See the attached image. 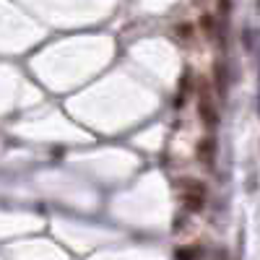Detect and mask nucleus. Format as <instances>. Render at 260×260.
<instances>
[{"label": "nucleus", "mask_w": 260, "mask_h": 260, "mask_svg": "<svg viewBox=\"0 0 260 260\" xmlns=\"http://www.w3.org/2000/svg\"><path fill=\"white\" fill-rule=\"evenodd\" d=\"M201 252L195 250V247H185V250H177V260H195Z\"/></svg>", "instance_id": "5"}, {"label": "nucleus", "mask_w": 260, "mask_h": 260, "mask_svg": "<svg viewBox=\"0 0 260 260\" xmlns=\"http://www.w3.org/2000/svg\"><path fill=\"white\" fill-rule=\"evenodd\" d=\"M198 112H201V120L206 122V127H216L219 125V110H216V104H213V96L208 91L201 94V102H198Z\"/></svg>", "instance_id": "2"}, {"label": "nucleus", "mask_w": 260, "mask_h": 260, "mask_svg": "<svg viewBox=\"0 0 260 260\" xmlns=\"http://www.w3.org/2000/svg\"><path fill=\"white\" fill-rule=\"evenodd\" d=\"M203 29L208 31V37H213V16H208V13L203 16Z\"/></svg>", "instance_id": "8"}, {"label": "nucleus", "mask_w": 260, "mask_h": 260, "mask_svg": "<svg viewBox=\"0 0 260 260\" xmlns=\"http://www.w3.org/2000/svg\"><path fill=\"white\" fill-rule=\"evenodd\" d=\"M216 83H219V94L226 96V71H224V62H216Z\"/></svg>", "instance_id": "4"}, {"label": "nucleus", "mask_w": 260, "mask_h": 260, "mask_svg": "<svg viewBox=\"0 0 260 260\" xmlns=\"http://www.w3.org/2000/svg\"><path fill=\"white\" fill-rule=\"evenodd\" d=\"M180 195H182V206L190 213H198L206 206V187L198 180H180Z\"/></svg>", "instance_id": "1"}, {"label": "nucleus", "mask_w": 260, "mask_h": 260, "mask_svg": "<svg viewBox=\"0 0 260 260\" xmlns=\"http://www.w3.org/2000/svg\"><path fill=\"white\" fill-rule=\"evenodd\" d=\"M195 154H198V159H201V164H203V167L213 169V164H216V141H213L211 136L201 138L198 148H195Z\"/></svg>", "instance_id": "3"}, {"label": "nucleus", "mask_w": 260, "mask_h": 260, "mask_svg": "<svg viewBox=\"0 0 260 260\" xmlns=\"http://www.w3.org/2000/svg\"><path fill=\"white\" fill-rule=\"evenodd\" d=\"M252 42H255V39H252V29L245 26V29H242V45H245L247 52H252Z\"/></svg>", "instance_id": "6"}, {"label": "nucleus", "mask_w": 260, "mask_h": 260, "mask_svg": "<svg viewBox=\"0 0 260 260\" xmlns=\"http://www.w3.org/2000/svg\"><path fill=\"white\" fill-rule=\"evenodd\" d=\"M257 115H260V94H257Z\"/></svg>", "instance_id": "10"}, {"label": "nucleus", "mask_w": 260, "mask_h": 260, "mask_svg": "<svg viewBox=\"0 0 260 260\" xmlns=\"http://www.w3.org/2000/svg\"><path fill=\"white\" fill-rule=\"evenodd\" d=\"M219 8H221V13L226 16V13L232 11V3H229V0H219Z\"/></svg>", "instance_id": "9"}, {"label": "nucleus", "mask_w": 260, "mask_h": 260, "mask_svg": "<svg viewBox=\"0 0 260 260\" xmlns=\"http://www.w3.org/2000/svg\"><path fill=\"white\" fill-rule=\"evenodd\" d=\"M177 37H180V39H185V42H187V39H192V26H190V24L177 26Z\"/></svg>", "instance_id": "7"}, {"label": "nucleus", "mask_w": 260, "mask_h": 260, "mask_svg": "<svg viewBox=\"0 0 260 260\" xmlns=\"http://www.w3.org/2000/svg\"><path fill=\"white\" fill-rule=\"evenodd\" d=\"M255 3H257V8H260V0H255Z\"/></svg>", "instance_id": "11"}]
</instances>
